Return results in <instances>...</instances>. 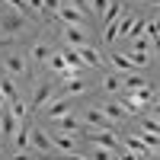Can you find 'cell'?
<instances>
[{
  "label": "cell",
  "mask_w": 160,
  "mask_h": 160,
  "mask_svg": "<svg viewBox=\"0 0 160 160\" xmlns=\"http://www.w3.org/2000/svg\"><path fill=\"white\" fill-rule=\"evenodd\" d=\"M48 99H55V80L42 77V80L35 83V93H32V109H42Z\"/></svg>",
  "instance_id": "9"
},
{
  "label": "cell",
  "mask_w": 160,
  "mask_h": 160,
  "mask_svg": "<svg viewBox=\"0 0 160 160\" xmlns=\"http://www.w3.org/2000/svg\"><path fill=\"white\" fill-rule=\"evenodd\" d=\"M16 125H19V122H16V118H13L10 106H7V109H0V144L13 138V131H16Z\"/></svg>",
  "instance_id": "15"
},
{
  "label": "cell",
  "mask_w": 160,
  "mask_h": 160,
  "mask_svg": "<svg viewBox=\"0 0 160 160\" xmlns=\"http://www.w3.org/2000/svg\"><path fill=\"white\" fill-rule=\"evenodd\" d=\"M138 138L148 144L151 151H157V141H160V138H157V131H138Z\"/></svg>",
  "instance_id": "25"
},
{
  "label": "cell",
  "mask_w": 160,
  "mask_h": 160,
  "mask_svg": "<svg viewBox=\"0 0 160 160\" xmlns=\"http://www.w3.org/2000/svg\"><path fill=\"white\" fill-rule=\"evenodd\" d=\"M29 151L42 160V157H58L55 151H51V141L45 135V128H38V125H29Z\"/></svg>",
  "instance_id": "3"
},
{
  "label": "cell",
  "mask_w": 160,
  "mask_h": 160,
  "mask_svg": "<svg viewBox=\"0 0 160 160\" xmlns=\"http://www.w3.org/2000/svg\"><path fill=\"white\" fill-rule=\"evenodd\" d=\"M109 64L115 68V74H135L138 68L125 58V51H109Z\"/></svg>",
  "instance_id": "17"
},
{
  "label": "cell",
  "mask_w": 160,
  "mask_h": 160,
  "mask_svg": "<svg viewBox=\"0 0 160 160\" xmlns=\"http://www.w3.org/2000/svg\"><path fill=\"white\" fill-rule=\"evenodd\" d=\"M118 16H122V3H118V0H112L109 7H106V13H102V19H99V26L106 29V26H112Z\"/></svg>",
  "instance_id": "21"
},
{
  "label": "cell",
  "mask_w": 160,
  "mask_h": 160,
  "mask_svg": "<svg viewBox=\"0 0 160 160\" xmlns=\"http://www.w3.org/2000/svg\"><path fill=\"white\" fill-rule=\"evenodd\" d=\"M74 51L80 55L83 68H102V55H99V48H96V45H80V48H74Z\"/></svg>",
  "instance_id": "14"
},
{
  "label": "cell",
  "mask_w": 160,
  "mask_h": 160,
  "mask_svg": "<svg viewBox=\"0 0 160 160\" xmlns=\"http://www.w3.org/2000/svg\"><path fill=\"white\" fill-rule=\"evenodd\" d=\"M55 13H58V19H61L64 26H90V19L83 16V13H80V10H74L71 3H64V0H61V7H58Z\"/></svg>",
  "instance_id": "12"
},
{
  "label": "cell",
  "mask_w": 160,
  "mask_h": 160,
  "mask_svg": "<svg viewBox=\"0 0 160 160\" xmlns=\"http://www.w3.org/2000/svg\"><path fill=\"white\" fill-rule=\"evenodd\" d=\"M58 7H61V0H42V10L45 13H55Z\"/></svg>",
  "instance_id": "27"
},
{
  "label": "cell",
  "mask_w": 160,
  "mask_h": 160,
  "mask_svg": "<svg viewBox=\"0 0 160 160\" xmlns=\"http://www.w3.org/2000/svg\"><path fill=\"white\" fill-rule=\"evenodd\" d=\"M90 26H64L61 38H64V48H80V45H93L90 42Z\"/></svg>",
  "instance_id": "4"
},
{
  "label": "cell",
  "mask_w": 160,
  "mask_h": 160,
  "mask_svg": "<svg viewBox=\"0 0 160 160\" xmlns=\"http://www.w3.org/2000/svg\"><path fill=\"white\" fill-rule=\"evenodd\" d=\"M42 160H48V157H42Z\"/></svg>",
  "instance_id": "29"
},
{
  "label": "cell",
  "mask_w": 160,
  "mask_h": 160,
  "mask_svg": "<svg viewBox=\"0 0 160 160\" xmlns=\"http://www.w3.org/2000/svg\"><path fill=\"white\" fill-rule=\"evenodd\" d=\"M115 154L112 151H106V148H99V144H93V160H112Z\"/></svg>",
  "instance_id": "26"
},
{
  "label": "cell",
  "mask_w": 160,
  "mask_h": 160,
  "mask_svg": "<svg viewBox=\"0 0 160 160\" xmlns=\"http://www.w3.org/2000/svg\"><path fill=\"white\" fill-rule=\"evenodd\" d=\"M122 80H125V90H141V87H148L151 83V80L148 77H144V74H122Z\"/></svg>",
  "instance_id": "22"
},
{
  "label": "cell",
  "mask_w": 160,
  "mask_h": 160,
  "mask_svg": "<svg viewBox=\"0 0 160 160\" xmlns=\"http://www.w3.org/2000/svg\"><path fill=\"white\" fill-rule=\"evenodd\" d=\"M48 141H51V151H55L58 157L77 154V141H74V135H68V131H55V128H51L48 131Z\"/></svg>",
  "instance_id": "6"
},
{
  "label": "cell",
  "mask_w": 160,
  "mask_h": 160,
  "mask_svg": "<svg viewBox=\"0 0 160 160\" xmlns=\"http://www.w3.org/2000/svg\"><path fill=\"white\" fill-rule=\"evenodd\" d=\"M61 58H64V64H68V68L74 71V74H80V71H87L83 68V61H80V55L74 48H61Z\"/></svg>",
  "instance_id": "20"
},
{
  "label": "cell",
  "mask_w": 160,
  "mask_h": 160,
  "mask_svg": "<svg viewBox=\"0 0 160 160\" xmlns=\"http://www.w3.org/2000/svg\"><path fill=\"white\" fill-rule=\"evenodd\" d=\"M32 29V22L22 16V13H13V10H3L0 13V45L3 42H16L19 35H26Z\"/></svg>",
  "instance_id": "1"
},
{
  "label": "cell",
  "mask_w": 160,
  "mask_h": 160,
  "mask_svg": "<svg viewBox=\"0 0 160 160\" xmlns=\"http://www.w3.org/2000/svg\"><path fill=\"white\" fill-rule=\"evenodd\" d=\"M77 109V102L71 96H55V99H48V106H42V115L45 118H58V115H68Z\"/></svg>",
  "instance_id": "7"
},
{
  "label": "cell",
  "mask_w": 160,
  "mask_h": 160,
  "mask_svg": "<svg viewBox=\"0 0 160 160\" xmlns=\"http://www.w3.org/2000/svg\"><path fill=\"white\" fill-rule=\"evenodd\" d=\"M51 42L48 38H35V42L29 45V51H26V55H29V64L35 61V64H48V58H51Z\"/></svg>",
  "instance_id": "11"
},
{
  "label": "cell",
  "mask_w": 160,
  "mask_h": 160,
  "mask_svg": "<svg viewBox=\"0 0 160 160\" xmlns=\"http://www.w3.org/2000/svg\"><path fill=\"white\" fill-rule=\"evenodd\" d=\"M99 90H102V93H109V96H118V93L125 90L122 74H106V77L99 80Z\"/></svg>",
  "instance_id": "16"
},
{
  "label": "cell",
  "mask_w": 160,
  "mask_h": 160,
  "mask_svg": "<svg viewBox=\"0 0 160 160\" xmlns=\"http://www.w3.org/2000/svg\"><path fill=\"white\" fill-rule=\"evenodd\" d=\"M99 112L106 115V122H109L112 128L128 122V115H125V109H122V102H112V99H106V102H99Z\"/></svg>",
  "instance_id": "10"
},
{
  "label": "cell",
  "mask_w": 160,
  "mask_h": 160,
  "mask_svg": "<svg viewBox=\"0 0 160 160\" xmlns=\"http://www.w3.org/2000/svg\"><path fill=\"white\" fill-rule=\"evenodd\" d=\"M51 128L55 131H68V135H74V131H83V122L77 118V112H68V115H58V118H48Z\"/></svg>",
  "instance_id": "13"
},
{
  "label": "cell",
  "mask_w": 160,
  "mask_h": 160,
  "mask_svg": "<svg viewBox=\"0 0 160 160\" xmlns=\"http://www.w3.org/2000/svg\"><path fill=\"white\" fill-rule=\"evenodd\" d=\"M93 83H90V80H83V77H80V74H71V77H64V83H61V96H83V93L90 90Z\"/></svg>",
  "instance_id": "8"
},
{
  "label": "cell",
  "mask_w": 160,
  "mask_h": 160,
  "mask_svg": "<svg viewBox=\"0 0 160 160\" xmlns=\"http://www.w3.org/2000/svg\"><path fill=\"white\" fill-rule=\"evenodd\" d=\"M0 64H3V74L13 77V80H22L32 74V64L29 58L22 55V51H7V55H0Z\"/></svg>",
  "instance_id": "2"
},
{
  "label": "cell",
  "mask_w": 160,
  "mask_h": 160,
  "mask_svg": "<svg viewBox=\"0 0 160 160\" xmlns=\"http://www.w3.org/2000/svg\"><path fill=\"white\" fill-rule=\"evenodd\" d=\"M48 68H51V71H55V74H58L61 80L74 74V71L68 68V64H64V58H61V51H51V58H48Z\"/></svg>",
  "instance_id": "19"
},
{
  "label": "cell",
  "mask_w": 160,
  "mask_h": 160,
  "mask_svg": "<svg viewBox=\"0 0 160 160\" xmlns=\"http://www.w3.org/2000/svg\"><path fill=\"white\" fill-rule=\"evenodd\" d=\"M112 0H90V13H93V19H102V13H106V7H109Z\"/></svg>",
  "instance_id": "23"
},
{
  "label": "cell",
  "mask_w": 160,
  "mask_h": 160,
  "mask_svg": "<svg viewBox=\"0 0 160 160\" xmlns=\"http://www.w3.org/2000/svg\"><path fill=\"white\" fill-rule=\"evenodd\" d=\"M0 154H3V144H0Z\"/></svg>",
  "instance_id": "28"
},
{
  "label": "cell",
  "mask_w": 160,
  "mask_h": 160,
  "mask_svg": "<svg viewBox=\"0 0 160 160\" xmlns=\"http://www.w3.org/2000/svg\"><path fill=\"white\" fill-rule=\"evenodd\" d=\"M64 3H71L74 10H80V13H83V16L93 22V13H90V0H64Z\"/></svg>",
  "instance_id": "24"
},
{
  "label": "cell",
  "mask_w": 160,
  "mask_h": 160,
  "mask_svg": "<svg viewBox=\"0 0 160 160\" xmlns=\"http://www.w3.org/2000/svg\"><path fill=\"white\" fill-rule=\"evenodd\" d=\"M77 118L83 122V128H109V131H115L109 122H106V115L99 112V106H80Z\"/></svg>",
  "instance_id": "5"
},
{
  "label": "cell",
  "mask_w": 160,
  "mask_h": 160,
  "mask_svg": "<svg viewBox=\"0 0 160 160\" xmlns=\"http://www.w3.org/2000/svg\"><path fill=\"white\" fill-rule=\"evenodd\" d=\"M0 93H3V99H7V102L22 99V96H19V87H16V80H13V77H3V80H0Z\"/></svg>",
  "instance_id": "18"
}]
</instances>
